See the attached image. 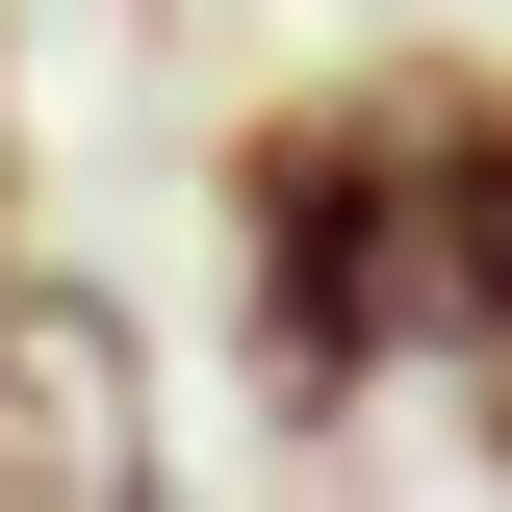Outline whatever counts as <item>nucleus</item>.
Listing matches in <instances>:
<instances>
[{
  "mask_svg": "<svg viewBox=\"0 0 512 512\" xmlns=\"http://www.w3.org/2000/svg\"><path fill=\"white\" fill-rule=\"evenodd\" d=\"M461 436H487V487H512V359H461Z\"/></svg>",
  "mask_w": 512,
  "mask_h": 512,
  "instance_id": "20e7f679",
  "label": "nucleus"
},
{
  "mask_svg": "<svg viewBox=\"0 0 512 512\" xmlns=\"http://www.w3.org/2000/svg\"><path fill=\"white\" fill-rule=\"evenodd\" d=\"M384 256H410V359H512V52H384Z\"/></svg>",
  "mask_w": 512,
  "mask_h": 512,
  "instance_id": "7ed1b4c3",
  "label": "nucleus"
},
{
  "mask_svg": "<svg viewBox=\"0 0 512 512\" xmlns=\"http://www.w3.org/2000/svg\"><path fill=\"white\" fill-rule=\"evenodd\" d=\"M0 256H26V231H0Z\"/></svg>",
  "mask_w": 512,
  "mask_h": 512,
  "instance_id": "39448f33",
  "label": "nucleus"
},
{
  "mask_svg": "<svg viewBox=\"0 0 512 512\" xmlns=\"http://www.w3.org/2000/svg\"><path fill=\"white\" fill-rule=\"evenodd\" d=\"M231 384L282 436H359L410 384V256H384V103L359 77L231 128Z\"/></svg>",
  "mask_w": 512,
  "mask_h": 512,
  "instance_id": "f257e3e1",
  "label": "nucleus"
},
{
  "mask_svg": "<svg viewBox=\"0 0 512 512\" xmlns=\"http://www.w3.org/2000/svg\"><path fill=\"white\" fill-rule=\"evenodd\" d=\"M128 487H180L154 308L77 256H0V512H128Z\"/></svg>",
  "mask_w": 512,
  "mask_h": 512,
  "instance_id": "f03ea898",
  "label": "nucleus"
}]
</instances>
